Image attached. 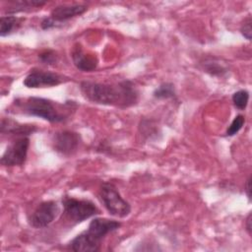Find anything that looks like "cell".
<instances>
[{
    "label": "cell",
    "mask_w": 252,
    "mask_h": 252,
    "mask_svg": "<svg viewBox=\"0 0 252 252\" xmlns=\"http://www.w3.org/2000/svg\"><path fill=\"white\" fill-rule=\"evenodd\" d=\"M80 91L84 97L94 103L120 108L135 105L139 97L137 89L129 80L115 84L84 81L80 84Z\"/></svg>",
    "instance_id": "cell-1"
},
{
    "label": "cell",
    "mask_w": 252,
    "mask_h": 252,
    "mask_svg": "<svg viewBox=\"0 0 252 252\" xmlns=\"http://www.w3.org/2000/svg\"><path fill=\"white\" fill-rule=\"evenodd\" d=\"M14 104L22 113L36 116L51 123H57L67 119L74 103L71 101V103L61 105L47 98L29 96L27 98H16Z\"/></svg>",
    "instance_id": "cell-2"
},
{
    "label": "cell",
    "mask_w": 252,
    "mask_h": 252,
    "mask_svg": "<svg viewBox=\"0 0 252 252\" xmlns=\"http://www.w3.org/2000/svg\"><path fill=\"white\" fill-rule=\"evenodd\" d=\"M62 205L64 217L72 224L81 223L99 214V210L94 203L86 199H76L65 196L62 199Z\"/></svg>",
    "instance_id": "cell-3"
},
{
    "label": "cell",
    "mask_w": 252,
    "mask_h": 252,
    "mask_svg": "<svg viewBox=\"0 0 252 252\" xmlns=\"http://www.w3.org/2000/svg\"><path fill=\"white\" fill-rule=\"evenodd\" d=\"M99 198L111 216L125 218L131 212L130 204L123 199L117 188L112 183H102L99 189Z\"/></svg>",
    "instance_id": "cell-4"
},
{
    "label": "cell",
    "mask_w": 252,
    "mask_h": 252,
    "mask_svg": "<svg viewBox=\"0 0 252 252\" xmlns=\"http://www.w3.org/2000/svg\"><path fill=\"white\" fill-rule=\"evenodd\" d=\"M29 146V136L17 137L13 142H11L2 155L0 159L1 164L5 166L23 165L27 159Z\"/></svg>",
    "instance_id": "cell-5"
},
{
    "label": "cell",
    "mask_w": 252,
    "mask_h": 252,
    "mask_svg": "<svg viewBox=\"0 0 252 252\" xmlns=\"http://www.w3.org/2000/svg\"><path fill=\"white\" fill-rule=\"evenodd\" d=\"M88 10V7L83 4L72 5H59L55 7L48 18H44L40 24L43 30H49L54 28L57 24L64 23L72 18L81 16Z\"/></svg>",
    "instance_id": "cell-6"
},
{
    "label": "cell",
    "mask_w": 252,
    "mask_h": 252,
    "mask_svg": "<svg viewBox=\"0 0 252 252\" xmlns=\"http://www.w3.org/2000/svg\"><path fill=\"white\" fill-rule=\"evenodd\" d=\"M58 214L59 206L57 202L52 200L43 201L36 206L28 218V221L33 228H43L49 225L57 218Z\"/></svg>",
    "instance_id": "cell-7"
},
{
    "label": "cell",
    "mask_w": 252,
    "mask_h": 252,
    "mask_svg": "<svg viewBox=\"0 0 252 252\" xmlns=\"http://www.w3.org/2000/svg\"><path fill=\"white\" fill-rule=\"evenodd\" d=\"M81 142V136L79 133L69 130H63L56 132L52 139V145L54 151L63 155L71 156L73 155Z\"/></svg>",
    "instance_id": "cell-8"
},
{
    "label": "cell",
    "mask_w": 252,
    "mask_h": 252,
    "mask_svg": "<svg viewBox=\"0 0 252 252\" xmlns=\"http://www.w3.org/2000/svg\"><path fill=\"white\" fill-rule=\"evenodd\" d=\"M63 82L62 76L48 71L43 70H32L25 78L23 84L30 89L46 88L58 86Z\"/></svg>",
    "instance_id": "cell-9"
},
{
    "label": "cell",
    "mask_w": 252,
    "mask_h": 252,
    "mask_svg": "<svg viewBox=\"0 0 252 252\" xmlns=\"http://www.w3.org/2000/svg\"><path fill=\"white\" fill-rule=\"evenodd\" d=\"M120 226L121 222L118 220L106 218H94L93 220H91L89 227L86 231L95 241L101 243V240L108 233L117 230Z\"/></svg>",
    "instance_id": "cell-10"
},
{
    "label": "cell",
    "mask_w": 252,
    "mask_h": 252,
    "mask_svg": "<svg viewBox=\"0 0 252 252\" xmlns=\"http://www.w3.org/2000/svg\"><path fill=\"white\" fill-rule=\"evenodd\" d=\"M72 60L74 65L81 71L90 72L96 68L97 59L94 55L86 52L80 44H76L72 50Z\"/></svg>",
    "instance_id": "cell-11"
},
{
    "label": "cell",
    "mask_w": 252,
    "mask_h": 252,
    "mask_svg": "<svg viewBox=\"0 0 252 252\" xmlns=\"http://www.w3.org/2000/svg\"><path fill=\"white\" fill-rule=\"evenodd\" d=\"M100 246L101 243L95 241L85 230L73 238L67 245V248L75 252H95L100 250Z\"/></svg>",
    "instance_id": "cell-12"
},
{
    "label": "cell",
    "mask_w": 252,
    "mask_h": 252,
    "mask_svg": "<svg viewBox=\"0 0 252 252\" xmlns=\"http://www.w3.org/2000/svg\"><path fill=\"white\" fill-rule=\"evenodd\" d=\"M36 128L33 125H24L18 122L12 121L10 119L3 118L1 121V133L2 134H12L20 136H29L33 133Z\"/></svg>",
    "instance_id": "cell-13"
},
{
    "label": "cell",
    "mask_w": 252,
    "mask_h": 252,
    "mask_svg": "<svg viewBox=\"0 0 252 252\" xmlns=\"http://www.w3.org/2000/svg\"><path fill=\"white\" fill-rule=\"evenodd\" d=\"M23 19L13 15L2 16L0 19V35L6 36L17 31L22 25Z\"/></svg>",
    "instance_id": "cell-14"
},
{
    "label": "cell",
    "mask_w": 252,
    "mask_h": 252,
    "mask_svg": "<svg viewBox=\"0 0 252 252\" xmlns=\"http://www.w3.org/2000/svg\"><path fill=\"white\" fill-rule=\"evenodd\" d=\"M201 65L203 66V70L206 73H209L212 76H222L223 74H225L228 70L227 68L220 64V62L210 58V59H206L204 60Z\"/></svg>",
    "instance_id": "cell-15"
},
{
    "label": "cell",
    "mask_w": 252,
    "mask_h": 252,
    "mask_svg": "<svg viewBox=\"0 0 252 252\" xmlns=\"http://www.w3.org/2000/svg\"><path fill=\"white\" fill-rule=\"evenodd\" d=\"M46 2L45 1H19L15 2V5L12 6L11 8H8L7 12L11 14L19 13V12H24V11H29L32 8H40L42 7Z\"/></svg>",
    "instance_id": "cell-16"
},
{
    "label": "cell",
    "mask_w": 252,
    "mask_h": 252,
    "mask_svg": "<svg viewBox=\"0 0 252 252\" xmlns=\"http://www.w3.org/2000/svg\"><path fill=\"white\" fill-rule=\"evenodd\" d=\"M154 96L158 99H166V98H172L175 96V90L174 85L172 83H163L159 85L155 91H154Z\"/></svg>",
    "instance_id": "cell-17"
},
{
    "label": "cell",
    "mask_w": 252,
    "mask_h": 252,
    "mask_svg": "<svg viewBox=\"0 0 252 252\" xmlns=\"http://www.w3.org/2000/svg\"><path fill=\"white\" fill-rule=\"evenodd\" d=\"M249 100V93L246 90H240L232 94V102L234 106L240 110L245 109Z\"/></svg>",
    "instance_id": "cell-18"
},
{
    "label": "cell",
    "mask_w": 252,
    "mask_h": 252,
    "mask_svg": "<svg viewBox=\"0 0 252 252\" xmlns=\"http://www.w3.org/2000/svg\"><path fill=\"white\" fill-rule=\"evenodd\" d=\"M245 122V118L243 115L238 114L234 117V119L232 120L231 124L228 126L226 132H225V136H234L235 134H237L239 132V130L242 128L243 124Z\"/></svg>",
    "instance_id": "cell-19"
},
{
    "label": "cell",
    "mask_w": 252,
    "mask_h": 252,
    "mask_svg": "<svg viewBox=\"0 0 252 252\" xmlns=\"http://www.w3.org/2000/svg\"><path fill=\"white\" fill-rule=\"evenodd\" d=\"M38 58L42 63L47 64V65L55 64V62L57 61L56 52L51 49H47V50H44L41 53H39Z\"/></svg>",
    "instance_id": "cell-20"
},
{
    "label": "cell",
    "mask_w": 252,
    "mask_h": 252,
    "mask_svg": "<svg viewBox=\"0 0 252 252\" xmlns=\"http://www.w3.org/2000/svg\"><path fill=\"white\" fill-rule=\"evenodd\" d=\"M251 17L248 16L246 19H244L241 27H240V32L241 34L248 40L251 39V35H252V28H251Z\"/></svg>",
    "instance_id": "cell-21"
},
{
    "label": "cell",
    "mask_w": 252,
    "mask_h": 252,
    "mask_svg": "<svg viewBox=\"0 0 252 252\" xmlns=\"http://www.w3.org/2000/svg\"><path fill=\"white\" fill-rule=\"evenodd\" d=\"M251 181H250V177L247 179V181H246V184H245V192H246V194H247V197H248V199L249 200H251Z\"/></svg>",
    "instance_id": "cell-22"
},
{
    "label": "cell",
    "mask_w": 252,
    "mask_h": 252,
    "mask_svg": "<svg viewBox=\"0 0 252 252\" xmlns=\"http://www.w3.org/2000/svg\"><path fill=\"white\" fill-rule=\"evenodd\" d=\"M245 227H246V230H247L248 234H249V235H251V214H250V213H249V214H248V216H247Z\"/></svg>",
    "instance_id": "cell-23"
}]
</instances>
